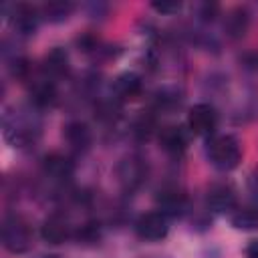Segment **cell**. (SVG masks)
Masks as SVG:
<instances>
[{"label":"cell","instance_id":"obj_18","mask_svg":"<svg viewBox=\"0 0 258 258\" xmlns=\"http://www.w3.org/2000/svg\"><path fill=\"white\" fill-rule=\"evenodd\" d=\"M232 226L236 230H244V232L258 230V208L248 206V208H242L236 214H232Z\"/></svg>","mask_w":258,"mask_h":258},{"label":"cell","instance_id":"obj_26","mask_svg":"<svg viewBox=\"0 0 258 258\" xmlns=\"http://www.w3.org/2000/svg\"><path fill=\"white\" fill-rule=\"evenodd\" d=\"M246 256H248V258H258V240H252V242L246 246Z\"/></svg>","mask_w":258,"mask_h":258},{"label":"cell","instance_id":"obj_17","mask_svg":"<svg viewBox=\"0 0 258 258\" xmlns=\"http://www.w3.org/2000/svg\"><path fill=\"white\" fill-rule=\"evenodd\" d=\"M69 71V56L62 48H52L44 56V73L48 77H60Z\"/></svg>","mask_w":258,"mask_h":258},{"label":"cell","instance_id":"obj_9","mask_svg":"<svg viewBox=\"0 0 258 258\" xmlns=\"http://www.w3.org/2000/svg\"><path fill=\"white\" fill-rule=\"evenodd\" d=\"M40 236H42V240L46 244H62L71 236V226H69V222L62 216L52 214V216H48L42 222Z\"/></svg>","mask_w":258,"mask_h":258},{"label":"cell","instance_id":"obj_27","mask_svg":"<svg viewBox=\"0 0 258 258\" xmlns=\"http://www.w3.org/2000/svg\"><path fill=\"white\" fill-rule=\"evenodd\" d=\"M216 10H218V6H216V4H212V6H210V4H206V6H204V14H202V16H204L206 20H208V18L212 20V18H214V12H216Z\"/></svg>","mask_w":258,"mask_h":258},{"label":"cell","instance_id":"obj_15","mask_svg":"<svg viewBox=\"0 0 258 258\" xmlns=\"http://www.w3.org/2000/svg\"><path fill=\"white\" fill-rule=\"evenodd\" d=\"M56 101V89H54V83L44 79V81H38L32 85L30 89V103L34 107H48Z\"/></svg>","mask_w":258,"mask_h":258},{"label":"cell","instance_id":"obj_16","mask_svg":"<svg viewBox=\"0 0 258 258\" xmlns=\"http://www.w3.org/2000/svg\"><path fill=\"white\" fill-rule=\"evenodd\" d=\"M64 137L75 149H87L91 145V129L83 121H71L64 127Z\"/></svg>","mask_w":258,"mask_h":258},{"label":"cell","instance_id":"obj_12","mask_svg":"<svg viewBox=\"0 0 258 258\" xmlns=\"http://www.w3.org/2000/svg\"><path fill=\"white\" fill-rule=\"evenodd\" d=\"M157 206H159V212L167 218V216H179L183 214V210L187 208V198L185 194H181L179 189L175 187H167L163 191H159L157 196Z\"/></svg>","mask_w":258,"mask_h":258},{"label":"cell","instance_id":"obj_7","mask_svg":"<svg viewBox=\"0 0 258 258\" xmlns=\"http://www.w3.org/2000/svg\"><path fill=\"white\" fill-rule=\"evenodd\" d=\"M42 171L54 181H64L75 173V163L62 153H48L42 159Z\"/></svg>","mask_w":258,"mask_h":258},{"label":"cell","instance_id":"obj_14","mask_svg":"<svg viewBox=\"0 0 258 258\" xmlns=\"http://www.w3.org/2000/svg\"><path fill=\"white\" fill-rule=\"evenodd\" d=\"M248 26H250V14H248L246 8H236V10H232V12L226 16V22H224V30H226V34L232 36V38L244 36L246 30H248Z\"/></svg>","mask_w":258,"mask_h":258},{"label":"cell","instance_id":"obj_4","mask_svg":"<svg viewBox=\"0 0 258 258\" xmlns=\"http://www.w3.org/2000/svg\"><path fill=\"white\" fill-rule=\"evenodd\" d=\"M4 127H6V137L14 145H20V147L32 143L38 137V125L30 117L20 115V113H14L12 117H8Z\"/></svg>","mask_w":258,"mask_h":258},{"label":"cell","instance_id":"obj_10","mask_svg":"<svg viewBox=\"0 0 258 258\" xmlns=\"http://www.w3.org/2000/svg\"><path fill=\"white\" fill-rule=\"evenodd\" d=\"M143 83L135 73H123L113 81V95L119 101H133L141 95Z\"/></svg>","mask_w":258,"mask_h":258},{"label":"cell","instance_id":"obj_24","mask_svg":"<svg viewBox=\"0 0 258 258\" xmlns=\"http://www.w3.org/2000/svg\"><path fill=\"white\" fill-rule=\"evenodd\" d=\"M153 8H155L157 12L173 14V12H177V10L181 8V4H179V2H173V4H169V2H161V4H153Z\"/></svg>","mask_w":258,"mask_h":258},{"label":"cell","instance_id":"obj_19","mask_svg":"<svg viewBox=\"0 0 258 258\" xmlns=\"http://www.w3.org/2000/svg\"><path fill=\"white\" fill-rule=\"evenodd\" d=\"M131 131H133V135H135L139 141H147V139L153 135V131H155V119H153L151 115L143 113V115H139V117L135 119Z\"/></svg>","mask_w":258,"mask_h":258},{"label":"cell","instance_id":"obj_20","mask_svg":"<svg viewBox=\"0 0 258 258\" xmlns=\"http://www.w3.org/2000/svg\"><path fill=\"white\" fill-rule=\"evenodd\" d=\"M71 12H73V4H71V2L54 0V2H48V4L44 6V14H46L50 20H64Z\"/></svg>","mask_w":258,"mask_h":258},{"label":"cell","instance_id":"obj_23","mask_svg":"<svg viewBox=\"0 0 258 258\" xmlns=\"http://www.w3.org/2000/svg\"><path fill=\"white\" fill-rule=\"evenodd\" d=\"M177 103H179V93L177 91H171L167 95V89H163V91L157 93V105L159 107H175Z\"/></svg>","mask_w":258,"mask_h":258},{"label":"cell","instance_id":"obj_2","mask_svg":"<svg viewBox=\"0 0 258 258\" xmlns=\"http://www.w3.org/2000/svg\"><path fill=\"white\" fill-rule=\"evenodd\" d=\"M4 248L12 254H24L32 246V232L20 216H6L2 224Z\"/></svg>","mask_w":258,"mask_h":258},{"label":"cell","instance_id":"obj_8","mask_svg":"<svg viewBox=\"0 0 258 258\" xmlns=\"http://www.w3.org/2000/svg\"><path fill=\"white\" fill-rule=\"evenodd\" d=\"M206 204L214 212H230L236 206V191L228 183H214L206 194Z\"/></svg>","mask_w":258,"mask_h":258},{"label":"cell","instance_id":"obj_6","mask_svg":"<svg viewBox=\"0 0 258 258\" xmlns=\"http://www.w3.org/2000/svg\"><path fill=\"white\" fill-rule=\"evenodd\" d=\"M135 232L141 240L157 242L167 234V218L161 212H147L137 220Z\"/></svg>","mask_w":258,"mask_h":258},{"label":"cell","instance_id":"obj_13","mask_svg":"<svg viewBox=\"0 0 258 258\" xmlns=\"http://www.w3.org/2000/svg\"><path fill=\"white\" fill-rule=\"evenodd\" d=\"M12 26L22 32V34H30L36 30L38 26V12L36 8L28 6V4H16L14 12H12Z\"/></svg>","mask_w":258,"mask_h":258},{"label":"cell","instance_id":"obj_21","mask_svg":"<svg viewBox=\"0 0 258 258\" xmlns=\"http://www.w3.org/2000/svg\"><path fill=\"white\" fill-rule=\"evenodd\" d=\"M99 238H101V232H99L97 224H85V226H81V230L77 232L79 244H81V242H83V244H95Z\"/></svg>","mask_w":258,"mask_h":258},{"label":"cell","instance_id":"obj_1","mask_svg":"<svg viewBox=\"0 0 258 258\" xmlns=\"http://www.w3.org/2000/svg\"><path fill=\"white\" fill-rule=\"evenodd\" d=\"M208 157L212 161L214 167L222 169V171H230L234 169L240 159H242V149H240V143L236 137L232 135H218V137H212L208 141Z\"/></svg>","mask_w":258,"mask_h":258},{"label":"cell","instance_id":"obj_3","mask_svg":"<svg viewBox=\"0 0 258 258\" xmlns=\"http://www.w3.org/2000/svg\"><path fill=\"white\" fill-rule=\"evenodd\" d=\"M149 175V165L143 157L131 155L119 161L117 165V179L125 189H137L139 185L145 183Z\"/></svg>","mask_w":258,"mask_h":258},{"label":"cell","instance_id":"obj_5","mask_svg":"<svg viewBox=\"0 0 258 258\" xmlns=\"http://www.w3.org/2000/svg\"><path fill=\"white\" fill-rule=\"evenodd\" d=\"M187 125L196 135H212L218 127V113L208 103H198L187 113Z\"/></svg>","mask_w":258,"mask_h":258},{"label":"cell","instance_id":"obj_22","mask_svg":"<svg viewBox=\"0 0 258 258\" xmlns=\"http://www.w3.org/2000/svg\"><path fill=\"white\" fill-rule=\"evenodd\" d=\"M97 117H99L101 121H115V119L119 117V107H117V103H113V101H103V103H99V107H97Z\"/></svg>","mask_w":258,"mask_h":258},{"label":"cell","instance_id":"obj_11","mask_svg":"<svg viewBox=\"0 0 258 258\" xmlns=\"http://www.w3.org/2000/svg\"><path fill=\"white\" fill-rule=\"evenodd\" d=\"M185 145H187V139H185V133L181 127L177 125H167L159 131V147L169 153V155H181L185 151Z\"/></svg>","mask_w":258,"mask_h":258},{"label":"cell","instance_id":"obj_28","mask_svg":"<svg viewBox=\"0 0 258 258\" xmlns=\"http://www.w3.org/2000/svg\"><path fill=\"white\" fill-rule=\"evenodd\" d=\"M42 258H58V256H42Z\"/></svg>","mask_w":258,"mask_h":258},{"label":"cell","instance_id":"obj_25","mask_svg":"<svg viewBox=\"0 0 258 258\" xmlns=\"http://www.w3.org/2000/svg\"><path fill=\"white\" fill-rule=\"evenodd\" d=\"M248 191L252 194V198L258 200V169H254L250 173V179H248Z\"/></svg>","mask_w":258,"mask_h":258}]
</instances>
